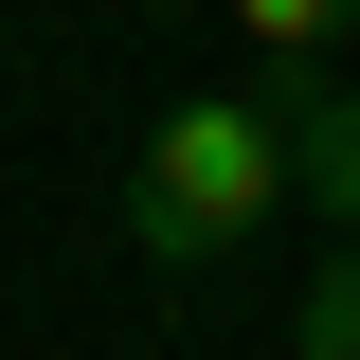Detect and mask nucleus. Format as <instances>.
<instances>
[{
    "label": "nucleus",
    "mask_w": 360,
    "mask_h": 360,
    "mask_svg": "<svg viewBox=\"0 0 360 360\" xmlns=\"http://www.w3.org/2000/svg\"><path fill=\"white\" fill-rule=\"evenodd\" d=\"M127 18H198V0H127Z\"/></svg>",
    "instance_id": "nucleus-5"
},
{
    "label": "nucleus",
    "mask_w": 360,
    "mask_h": 360,
    "mask_svg": "<svg viewBox=\"0 0 360 360\" xmlns=\"http://www.w3.org/2000/svg\"><path fill=\"white\" fill-rule=\"evenodd\" d=\"M270 90V127H288V180L324 198V234H360V90L342 72H252Z\"/></svg>",
    "instance_id": "nucleus-2"
},
{
    "label": "nucleus",
    "mask_w": 360,
    "mask_h": 360,
    "mask_svg": "<svg viewBox=\"0 0 360 360\" xmlns=\"http://www.w3.org/2000/svg\"><path fill=\"white\" fill-rule=\"evenodd\" d=\"M234 37H252V72H324V54L360 37V0H217Z\"/></svg>",
    "instance_id": "nucleus-3"
},
{
    "label": "nucleus",
    "mask_w": 360,
    "mask_h": 360,
    "mask_svg": "<svg viewBox=\"0 0 360 360\" xmlns=\"http://www.w3.org/2000/svg\"><path fill=\"white\" fill-rule=\"evenodd\" d=\"M270 198H288L270 90H180L162 127H144V162H127V252L144 270H217V252L270 234Z\"/></svg>",
    "instance_id": "nucleus-1"
},
{
    "label": "nucleus",
    "mask_w": 360,
    "mask_h": 360,
    "mask_svg": "<svg viewBox=\"0 0 360 360\" xmlns=\"http://www.w3.org/2000/svg\"><path fill=\"white\" fill-rule=\"evenodd\" d=\"M288 360H360V234H324L307 307H288Z\"/></svg>",
    "instance_id": "nucleus-4"
}]
</instances>
